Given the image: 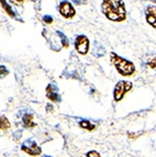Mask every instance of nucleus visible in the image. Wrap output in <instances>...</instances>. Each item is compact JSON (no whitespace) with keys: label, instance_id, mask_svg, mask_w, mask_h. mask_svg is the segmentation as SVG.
<instances>
[{"label":"nucleus","instance_id":"obj_1","mask_svg":"<svg viewBox=\"0 0 156 157\" xmlns=\"http://www.w3.org/2000/svg\"><path fill=\"white\" fill-rule=\"evenodd\" d=\"M102 13L111 21L121 22L125 20V7L122 0H102Z\"/></svg>","mask_w":156,"mask_h":157},{"label":"nucleus","instance_id":"obj_2","mask_svg":"<svg viewBox=\"0 0 156 157\" xmlns=\"http://www.w3.org/2000/svg\"><path fill=\"white\" fill-rule=\"evenodd\" d=\"M110 58H111V62L116 66L117 71H119V74H121L123 76H131L132 74H134L135 66H134L133 63L129 62L125 58H122V57L118 56L116 53H111L110 54Z\"/></svg>","mask_w":156,"mask_h":157},{"label":"nucleus","instance_id":"obj_3","mask_svg":"<svg viewBox=\"0 0 156 157\" xmlns=\"http://www.w3.org/2000/svg\"><path fill=\"white\" fill-rule=\"evenodd\" d=\"M132 89V84L130 81L121 80L119 81L116 87H114V91H113V97L116 101H120L122 100V98L124 97V95Z\"/></svg>","mask_w":156,"mask_h":157},{"label":"nucleus","instance_id":"obj_4","mask_svg":"<svg viewBox=\"0 0 156 157\" xmlns=\"http://www.w3.org/2000/svg\"><path fill=\"white\" fill-rule=\"evenodd\" d=\"M21 149H22L23 152L28 153L29 155H32V156H36V155H40L42 153L41 147L32 138H28L25 142H23Z\"/></svg>","mask_w":156,"mask_h":157},{"label":"nucleus","instance_id":"obj_5","mask_svg":"<svg viewBox=\"0 0 156 157\" xmlns=\"http://www.w3.org/2000/svg\"><path fill=\"white\" fill-rule=\"evenodd\" d=\"M75 49L79 54H87L89 49V40L85 35H78L75 40Z\"/></svg>","mask_w":156,"mask_h":157},{"label":"nucleus","instance_id":"obj_6","mask_svg":"<svg viewBox=\"0 0 156 157\" xmlns=\"http://www.w3.org/2000/svg\"><path fill=\"white\" fill-rule=\"evenodd\" d=\"M60 12H61V14L64 18H66V19H69V18H73V16L76 14V11L74 9V7H73L68 1H62L61 5H60Z\"/></svg>","mask_w":156,"mask_h":157},{"label":"nucleus","instance_id":"obj_7","mask_svg":"<svg viewBox=\"0 0 156 157\" xmlns=\"http://www.w3.org/2000/svg\"><path fill=\"white\" fill-rule=\"evenodd\" d=\"M46 97L53 102H61V96L57 92V87L54 84H50L46 88Z\"/></svg>","mask_w":156,"mask_h":157},{"label":"nucleus","instance_id":"obj_8","mask_svg":"<svg viewBox=\"0 0 156 157\" xmlns=\"http://www.w3.org/2000/svg\"><path fill=\"white\" fill-rule=\"evenodd\" d=\"M145 16L147 23L156 29V5H148L145 10Z\"/></svg>","mask_w":156,"mask_h":157},{"label":"nucleus","instance_id":"obj_9","mask_svg":"<svg viewBox=\"0 0 156 157\" xmlns=\"http://www.w3.org/2000/svg\"><path fill=\"white\" fill-rule=\"evenodd\" d=\"M0 5L3 8V10L6 11L7 13H8V16H10L11 18H17V14H16V12L12 10V8L10 5L7 3L6 0H0Z\"/></svg>","mask_w":156,"mask_h":157},{"label":"nucleus","instance_id":"obj_10","mask_svg":"<svg viewBox=\"0 0 156 157\" xmlns=\"http://www.w3.org/2000/svg\"><path fill=\"white\" fill-rule=\"evenodd\" d=\"M106 53V49L105 47L99 44L98 42H95V47H94V55H95L96 57H102L103 55Z\"/></svg>","mask_w":156,"mask_h":157},{"label":"nucleus","instance_id":"obj_11","mask_svg":"<svg viewBox=\"0 0 156 157\" xmlns=\"http://www.w3.org/2000/svg\"><path fill=\"white\" fill-rule=\"evenodd\" d=\"M23 123L27 128H34L35 123L33 122V114L28 113L23 117Z\"/></svg>","mask_w":156,"mask_h":157},{"label":"nucleus","instance_id":"obj_12","mask_svg":"<svg viewBox=\"0 0 156 157\" xmlns=\"http://www.w3.org/2000/svg\"><path fill=\"white\" fill-rule=\"evenodd\" d=\"M10 128V122L8 121L6 117L1 115L0 117V130H7Z\"/></svg>","mask_w":156,"mask_h":157},{"label":"nucleus","instance_id":"obj_13","mask_svg":"<svg viewBox=\"0 0 156 157\" xmlns=\"http://www.w3.org/2000/svg\"><path fill=\"white\" fill-rule=\"evenodd\" d=\"M57 35L60 36V38H61V44L64 46V47H68L69 46V42H68V38H67V36L64 34L63 32H61V31H57Z\"/></svg>","mask_w":156,"mask_h":157},{"label":"nucleus","instance_id":"obj_14","mask_svg":"<svg viewBox=\"0 0 156 157\" xmlns=\"http://www.w3.org/2000/svg\"><path fill=\"white\" fill-rule=\"evenodd\" d=\"M80 126L83 128V129H86V130H88V131H92V130H95V125L94 124H91L89 121H81L80 122Z\"/></svg>","mask_w":156,"mask_h":157},{"label":"nucleus","instance_id":"obj_15","mask_svg":"<svg viewBox=\"0 0 156 157\" xmlns=\"http://www.w3.org/2000/svg\"><path fill=\"white\" fill-rule=\"evenodd\" d=\"M9 74V71L6 68V66H0V78H3Z\"/></svg>","mask_w":156,"mask_h":157},{"label":"nucleus","instance_id":"obj_16","mask_svg":"<svg viewBox=\"0 0 156 157\" xmlns=\"http://www.w3.org/2000/svg\"><path fill=\"white\" fill-rule=\"evenodd\" d=\"M43 21L46 23V24H51L52 22H53V18L51 16H44V18H43Z\"/></svg>","mask_w":156,"mask_h":157},{"label":"nucleus","instance_id":"obj_17","mask_svg":"<svg viewBox=\"0 0 156 157\" xmlns=\"http://www.w3.org/2000/svg\"><path fill=\"white\" fill-rule=\"evenodd\" d=\"M147 65L150 66L151 68H153V69H156V58H153V60H151L148 63H147Z\"/></svg>","mask_w":156,"mask_h":157},{"label":"nucleus","instance_id":"obj_18","mask_svg":"<svg viewBox=\"0 0 156 157\" xmlns=\"http://www.w3.org/2000/svg\"><path fill=\"white\" fill-rule=\"evenodd\" d=\"M87 157H100V155L96 152V151H90L87 154Z\"/></svg>","mask_w":156,"mask_h":157},{"label":"nucleus","instance_id":"obj_19","mask_svg":"<svg viewBox=\"0 0 156 157\" xmlns=\"http://www.w3.org/2000/svg\"><path fill=\"white\" fill-rule=\"evenodd\" d=\"M9 1H10L11 3H13L14 5H22L24 0H9Z\"/></svg>","mask_w":156,"mask_h":157},{"label":"nucleus","instance_id":"obj_20","mask_svg":"<svg viewBox=\"0 0 156 157\" xmlns=\"http://www.w3.org/2000/svg\"><path fill=\"white\" fill-rule=\"evenodd\" d=\"M73 2H74L75 5H78L87 3V1H86V0H73Z\"/></svg>","mask_w":156,"mask_h":157},{"label":"nucleus","instance_id":"obj_21","mask_svg":"<svg viewBox=\"0 0 156 157\" xmlns=\"http://www.w3.org/2000/svg\"><path fill=\"white\" fill-rule=\"evenodd\" d=\"M50 110H53V107H52L51 104H49V106H47V111H50Z\"/></svg>","mask_w":156,"mask_h":157},{"label":"nucleus","instance_id":"obj_22","mask_svg":"<svg viewBox=\"0 0 156 157\" xmlns=\"http://www.w3.org/2000/svg\"><path fill=\"white\" fill-rule=\"evenodd\" d=\"M43 157H52V156H49V155H44Z\"/></svg>","mask_w":156,"mask_h":157},{"label":"nucleus","instance_id":"obj_23","mask_svg":"<svg viewBox=\"0 0 156 157\" xmlns=\"http://www.w3.org/2000/svg\"><path fill=\"white\" fill-rule=\"evenodd\" d=\"M150 1H153V2H155L156 3V0H150Z\"/></svg>","mask_w":156,"mask_h":157},{"label":"nucleus","instance_id":"obj_24","mask_svg":"<svg viewBox=\"0 0 156 157\" xmlns=\"http://www.w3.org/2000/svg\"><path fill=\"white\" fill-rule=\"evenodd\" d=\"M31 1H35V0H31Z\"/></svg>","mask_w":156,"mask_h":157}]
</instances>
